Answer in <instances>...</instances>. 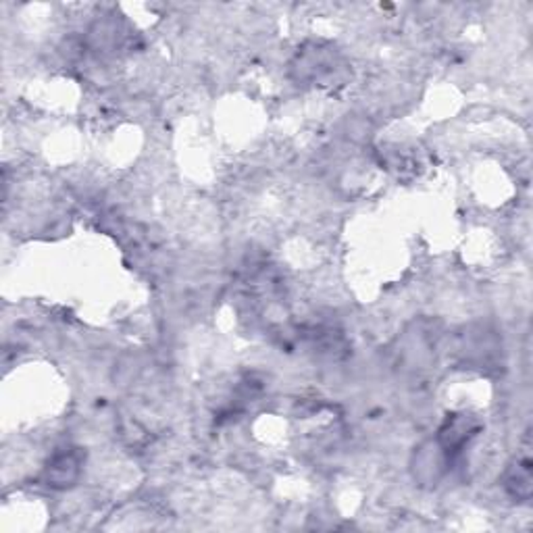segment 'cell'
I'll use <instances>...</instances> for the list:
<instances>
[{
    "label": "cell",
    "instance_id": "2",
    "mask_svg": "<svg viewBox=\"0 0 533 533\" xmlns=\"http://www.w3.org/2000/svg\"><path fill=\"white\" fill-rule=\"evenodd\" d=\"M504 488L506 492L517 500H527L531 494V461L529 455L517 456L504 475Z\"/></svg>",
    "mask_w": 533,
    "mask_h": 533
},
{
    "label": "cell",
    "instance_id": "1",
    "mask_svg": "<svg viewBox=\"0 0 533 533\" xmlns=\"http://www.w3.org/2000/svg\"><path fill=\"white\" fill-rule=\"evenodd\" d=\"M79 471H82V455H79L78 450H70V452H63V455H57L51 463H48V469H46L48 486L53 488L71 486V483L79 477Z\"/></svg>",
    "mask_w": 533,
    "mask_h": 533
}]
</instances>
